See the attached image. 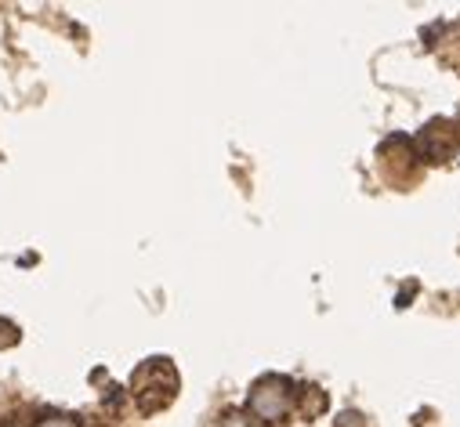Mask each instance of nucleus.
Returning <instances> with one entry per match:
<instances>
[{
	"instance_id": "1",
	"label": "nucleus",
	"mask_w": 460,
	"mask_h": 427,
	"mask_svg": "<svg viewBox=\"0 0 460 427\" xmlns=\"http://www.w3.org/2000/svg\"><path fill=\"white\" fill-rule=\"evenodd\" d=\"M178 388H181V377H178L174 362L164 359V355L146 359V362L131 373V398H135L138 413H146V416L167 409V405L178 398Z\"/></svg>"
},
{
	"instance_id": "2",
	"label": "nucleus",
	"mask_w": 460,
	"mask_h": 427,
	"mask_svg": "<svg viewBox=\"0 0 460 427\" xmlns=\"http://www.w3.org/2000/svg\"><path fill=\"white\" fill-rule=\"evenodd\" d=\"M294 395L297 388H290L287 377H261L251 395H247V413L258 420V423H272V420H283L290 409H294Z\"/></svg>"
},
{
	"instance_id": "3",
	"label": "nucleus",
	"mask_w": 460,
	"mask_h": 427,
	"mask_svg": "<svg viewBox=\"0 0 460 427\" xmlns=\"http://www.w3.org/2000/svg\"><path fill=\"white\" fill-rule=\"evenodd\" d=\"M420 149L431 156V160H446L453 149H456V131L446 124V120H435L420 131Z\"/></svg>"
},
{
	"instance_id": "4",
	"label": "nucleus",
	"mask_w": 460,
	"mask_h": 427,
	"mask_svg": "<svg viewBox=\"0 0 460 427\" xmlns=\"http://www.w3.org/2000/svg\"><path fill=\"white\" fill-rule=\"evenodd\" d=\"M294 405L305 413V420H312V416H319V413L326 409V395H323L319 388H301V391L294 395Z\"/></svg>"
},
{
	"instance_id": "5",
	"label": "nucleus",
	"mask_w": 460,
	"mask_h": 427,
	"mask_svg": "<svg viewBox=\"0 0 460 427\" xmlns=\"http://www.w3.org/2000/svg\"><path fill=\"white\" fill-rule=\"evenodd\" d=\"M217 427H265V423H258L251 413H225L217 420Z\"/></svg>"
},
{
	"instance_id": "6",
	"label": "nucleus",
	"mask_w": 460,
	"mask_h": 427,
	"mask_svg": "<svg viewBox=\"0 0 460 427\" xmlns=\"http://www.w3.org/2000/svg\"><path fill=\"white\" fill-rule=\"evenodd\" d=\"M33 427H80L73 416H62V413H51V416H40Z\"/></svg>"
},
{
	"instance_id": "7",
	"label": "nucleus",
	"mask_w": 460,
	"mask_h": 427,
	"mask_svg": "<svg viewBox=\"0 0 460 427\" xmlns=\"http://www.w3.org/2000/svg\"><path fill=\"white\" fill-rule=\"evenodd\" d=\"M15 341H19L15 323H8V318H0V348H12Z\"/></svg>"
},
{
	"instance_id": "8",
	"label": "nucleus",
	"mask_w": 460,
	"mask_h": 427,
	"mask_svg": "<svg viewBox=\"0 0 460 427\" xmlns=\"http://www.w3.org/2000/svg\"><path fill=\"white\" fill-rule=\"evenodd\" d=\"M0 427H4V423H0Z\"/></svg>"
}]
</instances>
